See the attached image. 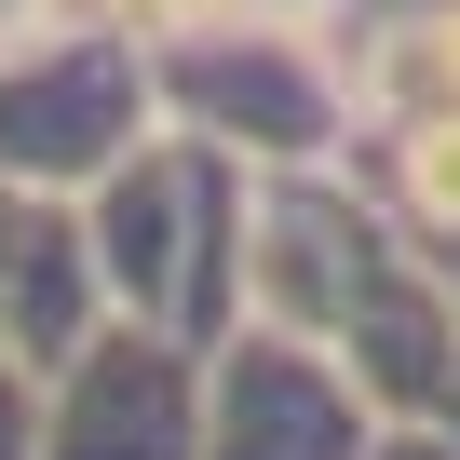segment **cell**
<instances>
[{
    "mask_svg": "<svg viewBox=\"0 0 460 460\" xmlns=\"http://www.w3.org/2000/svg\"><path fill=\"white\" fill-rule=\"evenodd\" d=\"M393 420L366 406V379L298 339V325H258L230 339V379H217V460H366Z\"/></svg>",
    "mask_w": 460,
    "mask_h": 460,
    "instance_id": "1",
    "label": "cell"
},
{
    "mask_svg": "<svg viewBox=\"0 0 460 460\" xmlns=\"http://www.w3.org/2000/svg\"><path fill=\"white\" fill-rule=\"evenodd\" d=\"M190 447H203V420H190L176 352H109V366L82 379V433H68V460H190Z\"/></svg>",
    "mask_w": 460,
    "mask_h": 460,
    "instance_id": "2",
    "label": "cell"
},
{
    "mask_svg": "<svg viewBox=\"0 0 460 460\" xmlns=\"http://www.w3.org/2000/svg\"><path fill=\"white\" fill-rule=\"evenodd\" d=\"M366 460H460V433H447V420H393Z\"/></svg>",
    "mask_w": 460,
    "mask_h": 460,
    "instance_id": "3",
    "label": "cell"
},
{
    "mask_svg": "<svg viewBox=\"0 0 460 460\" xmlns=\"http://www.w3.org/2000/svg\"><path fill=\"white\" fill-rule=\"evenodd\" d=\"M447 433H460V393H447Z\"/></svg>",
    "mask_w": 460,
    "mask_h": 460,
    "instance_id": "4",
    "label": "cell"
}]
</instances>
